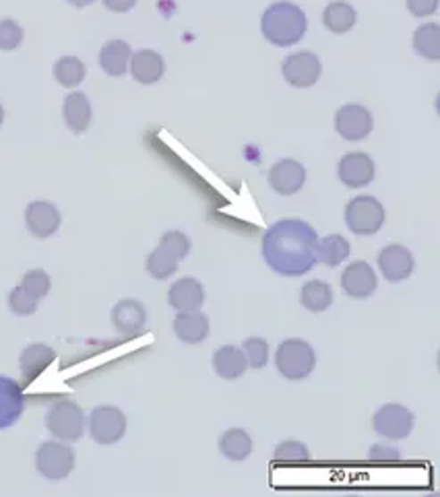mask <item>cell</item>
<instances>
[{
  "label": "cell",
  "mask_w": 440,
  "mask_h": 497,
  "mask_svg": "<svg viewBox=\"0 0 440 497\" xmlns=\"http://www.w3.org/2000/svg\"><path fill=\"white\" fill-rule=\"evenodd\" d=\"M281 72H284V79L292 87L306 89L319 81L323 64L312 52H295L281 62Z\"/></svg>",
  "instance_id": "obj_9"
},
{
  "label": "cell",
  "mask_w": 440,
  "mask_h": 497,
  "mask_svg": "<svg viewBox=\"0 0 440 497\" xmlns=\"http://www.w3.org/2000/svg\"><path fill=\"white\" fill-rule=\"evenodd\" d=\"M377 285L378 281L377 275H374V269L364 261L352 262L344 270V275H341V287L353 300H366V297H370L377 291Z\"/></svg>",
  "instance_id": "obj_14"
},
{
  "label": "cell",
  "mask_w": 440,
  "mask_h": 497,
  "mask_svg": "<svg viewBox=\"0 0 440 497\" xmlns=\"http://www.w3.org/2000/svg\"><path fill=\"white\" fill-rule=\"evenodd\" d=\"M358 21V12L345 0H333L323 11L325 28L333 33H347Z\"/></svg>",
  "instance_id": "obj_25"
},
{
  "label": "cell",
  "mask_w": 440,
  "mask_h": 497,
  "mask_svg": "<svg viewBox=\"0 0 440 497\" xmlns=\"http://www.w3.org/2000/svg\"><path fill=\"white\" fill-rule=\"evenodd\" d=\"M3 122H4V108L0 105V124H3Z\"/></svg>",
  "instance_id": "obj_42"
},
{
  "label": "cell",
  "mask_w": 440,
  "mask_h": 497,
  "mask_svg": "<svg viewBox=\"0 0 440 497\" xmlns=\"http://www.w3.org/2000/svg\"><path fill=\"white\" fill-rule=\"evenodd\" d=\"M9 308L12 314H17V316H31V314H36V310H37V300L36 297H31L28 291L19 285V287H15L9 294Z\"/></svg>",
  "instance_id": "obj_35"
},
{
  "label": "cell",
  "mask_w": 440,
  "mask_h": 497,
  "mask_svg": "<svg viewBox=\"0 0 440 497\" xmlns=\"http://www.w3.org/2000/svg\"><path fill=\"white\" fill-rule=\"evenodd\" d=\"M306 182L304 165L295 159H281L269 171V184L281 196H292L298 192Z\"/></svg>",
  "instance_id": "obj_13"
},
{
  "label": "cell",
  "mask_w": 440,
  "mask_h": 497,
  "mask_svg": "<svg viewBox=\"0 0 440 497\" xmlns=\"http://www.w3.org/2000/svg\"><path fill=\"white\" fill-rule=\"evenodd\" d=\"M174 333L182 343L196 344L209 336V318L203 311H178L174 318Z\"/></svg>",
  "instance_id": "obj_20"
},
{
  "label": "cell",
  "mask_w": 440,
  "mask_h": 497,
  "mask_svg": "<svg viewBox=\"0 0 440 497\" xmlns=\"http://www.w3.org/2000/svg\"><path fill=\"white\" fill-rule=\"evenodd\" d=\"M89 434L100 446H112V443L120 442L122 435L127 434V417L120 409L112 407V404L95 407L89 415Z\"/></svg>",
  "instance_id": "obj_7"
},
{
  "label": "cell",
  "mask_w": 440,
  "mask_h": 497,
  "mask_svg": "<svg viewBox=\"0 0 440 497\" xmlns=\"http://www.w3.org/2000/svg\"><path fill=\"white\" fill-rule=\"evenodd\" d=\"M178 262L180 261H176L172 254H168L166 250L157 246L147 258V273L157 281L170 279L178 270Z\"/></svg>",
  "instance_id": "obj_31"
},
{
  "label": "cell",
  "mask_w": 440,
  "mask_h": 497,
  "mask_svg": "<svg viewBox=\"0 0 440 497\" xmlns=\"http://www.w3.org/2000/svg\"><path fill=\"white\" fill-rule=\"evenodd\" d=\"M21 287L28 291L31 297H36V300L39 302L42 297L48 295V291L52 287L50 275L46 273V270H39V269L28 270V273H25L23 279H21Z\"/></svg>",
  "instance_id": "obj_32"
},
{
  "label": "cell",
  "mask_w": 440,
  "mask_h": 497,
  "mask_svg": "<svg viewBox=\"0 0 440 497\" xmlns=\"http://www.w3.org/2000/svg\"><path fill=\"white\" fill-rule=\"evenodd\" d=\"M85 64L75 56H62L54 64V79L62 87H77L85 79Z\"/></svg>",
  "instance_id": "obj_30"
},
{
  "label": "cell",
  "mask_w": 440,
  "mask_h": 497,
  "mask_svg": "<svg viewBox=\"0 0 440 497\" xmlns=\"http://www.w3.org/2000/svg\"><path fill=\"white\" fill-rule=\"evenodd\" d=\"M335 130L345 141H362L372 132V116L364 105L347 104L335 112Z\"/></svg>",
  "instance_id": "obj_10"
},
{
  "label": "cell",
  "mask_w": 440,
  "mask_h": 497,
  "mask_svg": "<svg viewBox=\"0 0 440 497\" xmlns=\"http://www.w3.org/2000/svg\"><path fill=\"white\" fill-rule=\"evenodd\" d=\"M242 351H245L248 368L261 369L267 366L269 361V344L265 339H259V336H253V339H246L242 344Z\"/></svg>",
  "instance_id": "obj_34"
},
{
  "label": "cell",
  "mask_w": 440,
  "mask_h": 497,
  "mask_svg": "<svg viewBox=\"0 0 440 497\" xmlns=\"http://www.w3.org/2000/svg\"><path fill=\"white\" fill-rule=\"evenodd\" d=\"M345 223L356 236H374L385 223V207L374 196L352 198L345 207Z\"/></svg>",
  "instance_id": "obj_4"
},
{
  "label": "cell",
  "mask_w": 440,
  "mask_h": 497,
  "mask_svg": "<svg viewBox=\"0 0 440 497\" xmlns=\"http://www.w3.org/2000/svg\"><path fill=\"white\" fill-rule=\"evenodd\" d=\"M129 69L137 83L154 85L166 72V62H163V58L155 50H139L130 56Z\"/></svg>",
  "instance_id": "obj_19"
},
{
  "label": "cell",
  "mask_w": 440,
  "mask_h": 497,
  "mask_svg": "<svg viewBox=\"0 0 440 497\" xmlns=\"http://www.w3.org/2000/svg\"><path fill=\"white\" fill-rule=\"evenodd\" d=\"M168 302L176 311H196L205 303V287L199 279L184 277L170 287Z\"/></svg>",
  "instance_id": "obj_17"
},
{
  "label": "cell",
  "mask_w": 440,
  "mask_h": 497,
  "mask_svg": "<svg viewBox=\"0 0 440 497\" xmlns=\"http://www.w3.org/2000/svg\"><path fill=\"white\" fill-rule=\"evenodd\" d=\"M160 248L166 250L168 254H172L176 261H182V258L188 256L190 252V240L182 234V231H168V234H163L162 237Z\"/></svg>",
  "instance_id": "obj_37"
},
{
  "label": "cell",
  "mask_w": 440,
  "mask_h": 497,
  "mask_svg": "<svg viewBox=\"0 0 440 497\" xmlns=\"http://www.w3.org/2000/svg\"><path fill=\"white\" fill-rule=\"evenodd\" d=\"M137 4V0H104V6L112 12H127Z\"/></svg>",
  "instance_id": "obj_40"
},
{
  "label": "cell",
  "mask_w": 440,
  "mask_h": 497,
  "mask_svg": "<svg viewBox=\"0 0 440 497\" xmlns=\"http://www.w3.org/2000/svg\"><path fill=\"white\" fill-rule=\"evenodd\" d=\"M319 236L302 219H281L262 236V258L281 277H302L319 262Z\"/></svg>",
  "instance_id": "obj_1"
},
{
  "label": "cell",
  "mask_w": 440,
  "mask_h": 497,
  "mask_svg": "<svg viewBox=\"0 0 440 497\" xmlns=\"http://www.w3.org/2000/svg\"><path fill=\"white\" fill-rule=\"evenodd\" d=\"M213 369L223 380H238L248 369L245 351L234 344H223L213 353Z\"/></svg>",
  "instance_id": "obj_22"
},
{
  "label": "cell",
  "mask_w": 440,
  "mask_h": 497,
  "mask_svg": "<svg viewBox=\"0 0 440 497\" xmlns=\"http://www.w3.org/2000/svg\"><path fill=\"white\" fill-rule=\"evenodd\" d=\"M350 242L344 236H327L325 240H319V262H323L325 267H337L350 256Z\"/></svg>",
  "instance_id": "obj_29"
},
{
  "label": "cell",
  "mask_w": 440,
  "mask_h": 497,
  "mask_svg": "<svg viewBox=\"0 0 440 497\" xmlns=\"http://www.w3.org/2000/svg\"><path fill=\"white\" fill-rule=\"evenodd\" d=\"M413 48L426 61H440V25H419L413 33Z\"/></svg>",
  "instance_id": "obj_28"
},
{
  "label": "cell",
  "mask_w": 440,
  "mask_h": 497,
  "mask_svg": "<svg viewBox=\"0 0 440 497\" xmlns=\"http://www.w3.org/2000/svg\"><path fill=\"white\" fill-rule=\"evenodd\" d=\"M23 390L15 380L0 376V429H9L23 415Z\"/></svg>",
  "instance_id": "obj_16"
},
{
  "label": "cell",
  "mask_w": 440,
  "mask_h": 497,
  "mask_svg": "<svg viewBox=\"0 0 440 497\" xmlns=\"http://www.w3.org/2000/svg\"><path fill=\"white\" fill-rule=\"evenodd\" d=\"M273 459L281 462H306L311 459V450L298 440H286L273 450Z\"/></svg>",
  "instance_id": "obj_33"
},
{
  "label": "cell",
  "mask_w": 440,
  "mask_h": 497,
  "mask_svg": "<svg viewBox=\"0 0 440 497\" xmlns=\"http://www.w3.org/2000/svg\"><path fill=\"white\" fill-rule=\"evenodd\" d=\"M69 4H73L77 6V9H85V6H89V4H94L95 0H67Z\"/></svg>",
  "instance_id": "obj_41"
},
{
  "label": "cell",
  "mask_w": 440,
  "mask_h": 497,
  "mask_svg": "<svg viewBox=\"0 0 440 497\" xmlns=\"http://www.w3.org/2000/svg\"><path fill=\"white\" fill-rule=\"evenodd\" d=\"M61 213L52 203L36 201L25 209V225L31 231V236L36 237H50L56 234V229L61 228Z\"/></svg>",
  "instance_id": "obj_15"
},
{
  "label": "cell",
  "mask_w": 440,
  "mask_h": 497,
  "mask_svg": "<svg viewBox=\"0 0 440 497\" xmlns=\"http://www.w3.org/2000/svg\"><path fill=\"white\" fill-rule=\"evenodd\" d=\"M306 28L308 21L304 11L287 0L273 3L262 12L261 19L262 36L269 44L279 46V48H290V46L298 44L304 37Z\"/></svg>",
  "instance_id": "obj_2"
},
{
  "label": "cell",
  "mask_w": 440,
  "mask_h": 497,
  "mask_svg": "<svg viewBox=\"0 0 440 497\" xmlns=\"http://www.w3.org/2000/svg\"><path fill=\"white\" fill-rule=\"evenodd\" d=\"M62 116L64 122H67V126L75 135H83L91 124V104L87 95L81 94V91L69 94L62 105Z\"/></svg>",
  "instance_id": "obj_23"
},
{
  "label": "cell",
  "mask_w": 440,
  "mask_h": 497,
  "mask_svg": "<svg viewBox=\"0 0 440 497\" xmlns=\"http://www.w3.org/2000/svg\"><path fill=\"white\" fill-rule=\"evenodd\" d=\"M130 56H133V52H130V46L127 42L110 39V42L102 46L100 66L110 77H122L129 70Z\"/></svg>",
  "instance_id": "obj_24"
},
{
  "label": "cell",
  "mask_w": 440,
  "mask_h": 497,
  "mask_svg": "<svg viewBox=\"0 0 440 497\" xmlns=\"http://www.w3.org/2000/svg\"><path fill=\"white\" fill-rule=\"evenodd\" d=\"M220 452L234 462L246 460L253 452L251 435L240 427L228 429V432L220 437Z\"/></svg>",
  "instance_id": "obj_26"
},
{
  "label": "cell",
  "mask_w": 440,
  "mask_h": 497,
  "mask_svg": "<svg viewBox=\"0 0 440 497\" xmlns=\"http://www.w3.org/2000/svg\"><path fill=\"white\" fill-rule=\"evenodd\" d=\"M413 17H430L438 9V0H405Z\"/></svg>",
  "instance_id": "obj_39"
},
{
  "label": "cell",
  "mask_w": 440,
  "mask_h": 497,
  "mask_svg": "<svg viewBox=\"0 0 440 497\" xmlns=\"http://www.w3.org/2000/svg\"><path fill=\"white\" fill-rule=\"evenodd\" d=\"M275 366L286 380H304L317 366V355L306 341L287 339L279 344L275 353Z\"/></svg>",
  "instance_id": "obj_3"
},
{
  "label": "cell",
  "mask_w": 440,
  "mask_h": 497,
  "mask_svg": "<svg viewBox=\"0 0 440 497\" xmlns=\"http://www.w3.org/2000/svg\"><path fill=\"white\" fill-rule=\"evenodd\" d=\"M372 427L389 440H405L413 429V413L403 404H383L372 417Z\"/></svg>",
  "instance_id": "obj_8"
},
{
  "label": "cell",
  "mask_w": 440,
  "mask_h": 497,
  "mask_svg": "<svg viewBox=\"0 0 440 497\" xmlns=\"http://www.w3.org/2000/svg\"><path fill=\"white\" fill-rule=\"evenodd\" d=\"M378 269L386 281L399 283L405 281L413 273V256L402 244H389L380 250Z\"/></svg>",
  "instance_id": "obj_12"
},
{
  "label": "cell",
  "mask_w": 440,
  "mask_h": 497,
  "mask_svg": "<svg viewBox=\"0 0 440 497\" xmlns=\"http://www.w3.org/2000/svg\"><path fill=\"white\" fill-rule=\"evenodd\" d=\"M368 459L374 462H391V460L402 459V452L393 446H389V443H374V446L370 448V452H368Z\"/></svg>",
  "instance_id": "obj_38"
},
{
  "label": "cell",
  "mask_w": 440,
  "mask_h": 497,
  "mask_svg": "<svg viewBox=\"0 0 440 497\" xmlns=\"http://www.w3.org/2000/svg\"><path fill=\"white\" fill-rule=\"evenodd\" d=\"M23 42V28L12 19H3L0 21V50L11 52L21 46Z\"/></svg>",
  "instance_id": "obj_36"
},
{
  "label": "cell",
  "mask_w": 440,
  "mask_h": 497,
  "mask_svg": "<svg viewBox=\"0 0 440 497\" xmlns=\"http://www.w3.org/2000/svg\"><path fill=\"white\" fill-rule=\"evenodd\" d=\"M300 302L308 311L320 314V311H325L333 303V291L329 285L320 279L308 281L300 291Z\"/></svg>",
  "instance_id": "obj_27"
},
{
  "label": "cell",
  "mask_w": 440,
  "mask_h": 497,
  "mask_svg": "<svg viewBox=\"0 0 440 497\" xmlns=\"http://www.w3.org/2000/svg\"><path fill=\"white\" fill-rule=\"evenodd\" d=\"M147 310L137 300H120L112 310V324L122 335H139L145 328Z\"/></svg>",
  "instance_id": "obj_18"
},
{
  "label": "cell",
  "mask_w": 440,
  "mask_h": 497,
  "mask_svg": "<svg viewBox=\"0 0 440 497\" xmlns=\"http://www.w3.org/2000/svg\"><path fill=\"white\" fill-rule=\"evenodd\" d=\"M377 165L366 153H347L339 159L337 176L347 188H362L374 180Z\"/></svg>",
  "instance_id": "obj_11"
},
{
  "label": "cell",
  "mask_w": 440,
  "mask_h": 497,
  "mask_svg": "<svg viewBox=\"0 0 440 497\" xmlns=\"http://www.w3.org/2000/svg\"><path fill=\"white\" fill-rule=\"evenodd\" d=\"M46 427L52 435L62 442H77L85 432V415L79 404L71 401H61L48 410L46 415Z\"/></svg>",
  "instance_id": "obj_6"
},
{
  "label": "cell",
  "mask_w": 440,
  "mask_h": 497,
  "mask_svg": "<svg viewBox=\"0 0 440 497\" xmlns=\"http://www.w3.org/2000/svg\"><path fill=\"white\" fill-rule=\"evenodd\" d=\"M56 360L54 349L48 347V344L34 343L29 347L23 349L21 357H19V366H21V376L25 384H31L36 377L48 369L52 361Z\"/></svg>",
  "instance_id": "obj_21"
},
{
  "label": "cell",
  "mask_w": 440,
  "mask_h": 497,
  "mask_svg": "<svg viewBox=\"0 0 440 497\" xmlns=\"http://www.w3.org/2000/svg\"><path fill=\"white\" fill-rule=\"evenodd\" d=\"M36 468L44 479H67L75 468V452L62 442H44L36 452Z\"/></svg>",
  "instance_id": "obj_5"
}]
</instances>
